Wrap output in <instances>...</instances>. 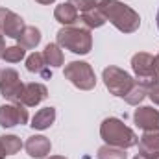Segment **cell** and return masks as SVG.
<instances>
[{
	"label": "cell",
	"mask_w": 159,
	"mask_h": 159,
	"mask_svg": "<svg viewBox=\"0 0 159 159\" xmlns=\"http://www.w3.org/2000/svg\"><path fill=\"white\" fill-rule=\"evenodd\" d=\"M100 135L106 141V144L117 146L122 150H128V148H133L139 144V137L135 135V131L131 128H128L120 119H115V117H109L102 122Z\"/></svg>",
	"instance_id": "6da1fadb"
},
{
	"label": "cell",
	"mask_w": 159,
	"mask_h": 159,
	"mask_svg": "<svg viewBox=\"0 0 159 159\" xmlns=\"http://www.w3.org/2000/svg\"><path fill=\"white\" fill-rule=\"evenodd\" d=\"M104 13H106V19L119 30L122 34H133L135 30H139L141 26V17L139 13L126 6L124 2L119 0H109L107 6L104 7Z\"/></svg>",
	"instance_id": "7a4b0ae2"
},
{
	"label": "cell",
	"mask_w": 159,
	"mask_h": 159,
	"mask_svg": "<svg viewBox=\"0 0 159 159\" xmlns=\"http://www.w3.org/2000/svg\"><path fill=\"white\" fill-rule=\"evenodd\" d=\"M57 44L70 50L72 54L85 56L93 48V35L89 28H80V26H65L57 32Z\"/></svg>",
	"instance_id": "3957f363"
},
{
	"label": "cell",
	"mask_w": 159,
	"mask_h": 159,
	"mask_svg": "<svg viewBox=\"0 0 159 159\" xmlns=\"http://www.w3.org/2000/svg\"><path fill=\"white\" fill-rule=\"evenodd\" d=\"M131 69L135 72V81L146 87L148 91L159 83V74L156 70V61L154 56L146 52H139L131 57Z\"/></svg>",
	"instance_id": "277c9868"
},
{
	"label": "cell",
	"mask_w": 159,
	"mask_h": 159,
	"mask_svg": "<svg viewBox=\"0 0 159 159\" xmlns=\"http://www.w3.org/2000/svg\"><path fill=\"white\" fill-rule=\"evenodd\" d=\"M65 78L69 80L74 87H78L81 91H91L96 85V76L94 70L89 63L85 61H70L65 70H63Z\"/></svg>",
	"instance_id": "5b68a950"
},
{
	"label": "cell",
	"mask_w": 159,
	"mask_h": 159,
	"mask_svg": "<svg viewBox=\"0 0 159 159\" xmlns=\"http://www.w3.org/2000/svg\"><path fill=\"white\" fill-rule=\"evenodd\" d=\"M102 80H104L107 91L111 94H115V96H120V98H124L129 93V89L135 85V80L131 78L126 70L119 69V67H107V69H104Z\"/></svg>",
	"instance_id": "8992f818"
},
{
	"label": "cell",
	"mask_w": 159,
	"mask_h": 159,
	"mask_svg": "<svg viewBox=\"0 0 159 159\" xmlns=\"http://www.w3.org/2000/svg\"><path fill=\"white\" fill-rule=\"evenodd\" d=\"M22 89H24V83L20 81V76H19L17 70H13V69L0 70V94L6 100L17 102Z\"/></svg>",
	"instance_id": "52a82bcc"
},
{
	"label": "cell",
	"mask_w": 159,
	"mask_h": 159,
	"mask_svg": "<svg viewBox=\"0 0 159 159\" xmlns=\"http://www.w3.org/2000/svg\"><path fill=\"white\" fill-rule=\"evenodd\" d=\"M26 122H28V109H26V106L17 104V102L0 106V126L2 128H13V126L26 124Z\"/></svg>",
	"instance_id": "ba28073f"
},
{
	"label": "cell",
	"mask_w": 159,
	"mask_h": 159,
	"mask_svg": "<svg viewBox=\"0 0 159 159\" xmlns=\"http://www.w3.org/2000/svg\"><path fill=\"white\" fill-rule=\"evenodd\" d=\"M46 96H48V89L43 83H26L17 104H22L26 107H35L43 100H46Z\"/></svg>",
	"instance_id": "9c48e42d"
},
{
	"label": "cell",
	"mask_w": 159,
	"mask_h": 159,
	"mask_svg": "<svg viewBox=\"0 0 159 159\" xmlns=\"http://www.w3.org/2000/svg\"><path fill=\"white\" fill-rule=\"evenodd\" d=\"M133 120L135 124L144 129V131H150V129H157L159 128V111L154 107H139L135 109L133 113Z\"/></svg>",
	"instance_id": "30bf717a"
},
{
	"label": "cell",
	"mask_w": 159,
	"mask_h": 159,
	"mask_svg": "<svg viewBox=\"0 0 159 159\" xmlns=\"http://www.w3.org/2000/svg\"><path fill=\"white\" fill-rule=\"evenodd\" d=\"M24 148H26V152H28L30 157L43 159V157H46V156L50 154L52 144H50V141H48L44 135H32V137L26 141Z\"/></svg>",
	"instance_id": "8fae6325"
},
{
	"label": "cell",
	"mask_w": 159,
	"mask_h": 159,
	"mask_svg": "<svg viewBox=\"0 0 159 159\" xmlns=\"http://www.w3.org/2000/svg\"><path fill=\"white\" fill-rule=\"evenodd\" d=\"M139 154L146 159H152L159 154V128L143 133V137L139 139Z\"/></svg>",
	"instance_id": "7c38bea8"
},
{
	"label": "cell",
	"mask_w": 159,
	"mask_h": 159,
	"mask_svg": "<svg viewBox=\"0 0 159 159\" xmlns=\"http://www.w3.org/2000/svg\"><path fill=\"white\" fill-rule=\"evenodd\" d=\"M24 28H26V24H24L22 17L13 13V11H9L6 20H4V26H2L0 34L6 35V37H11V39H19V35L24 32Z\"/></svg>",
	"instance_id": "4fadbf2b"
},
{
	"label": "cell",
	"mask_w": 159,
	"mask_h": 159,
	"mask_svg": "<svg viewBox=\"0 0 159 159\" xmlns=\"http://www.w3.org/2000/svg\"><path fill=\"white\" fill-rule=\"evenodd\" d=\"M54 17H56V20H57L59 24H63V26H72L74 22H78L80 13L70 2H67V4H59V6L56 7Z\"/></svg>",
	"instance_id": "5bb4252c"
},
{
	"label": "cell",
	"mask_w": 159,
	"mask_h": 159,
	"mask_svg": "<svg viewBox=\"0 0 159 159\" xmlns=\"http://www.w3.org/2000/svg\"><path fill=\"white\" fill-rule=\"evenodd\" d=\"M26 69L30 72H35V74H41L44 80L52 78V72L48 70V63L44 59V56L39 54V52H34L26 57Z\"/></svg>",
	"instance_id": "9a60e30c"
},
{
	"label": "cell",
	"mask_w": 159,
	"mask_h": 159,
	"mask_svg": "<svg viewBox=\"0 0 159 159\" xmlns=\"http://www.w3.org/2000/svg\"><path fill=\"white\" fill-rule=\"evenodd\" d=\"M54 120H56V109L54 107H43L39 109L35 115H34V119H32V128L34 129H46V128H50L52 124H54Z\"/></svg>",
	"instance_id": "2e32d148"
},
{
	"label": "cell",
	"mask_w": 159,
	"mask_h": 159,
	"mask_svg": "<svg viewBox=\"0 0 159 159\" xmlns=\"http://www.w3.org/2000/svg\"><path fill=\"white\" fill-rule=\"evenodd\" d=\"M106 13H104V9H89V11H83L81 13V22L85 24V28H89V30H93V28H100V26H104L106 24Z\"/></svg>",
	"instance_id": "e0dca14e"
},
{
	"label": "cell",
	"mask_w": 159,
	"mask_h": 159,
	"mask_svg": "<svg viewBox=\"0 0 159 159\" xmlns=\"http://www.w3.org/2000/svg\"><path fill=\"white\" fill-rule=\"evenodd\" d=\"M17 41H19V44H20L22 48H26V50L35 48V46L41 43V32L35 28V26H26L24 32L19 35Z\"/></svg>",
	"instance_id": "ac0fdd59"
},
{
	"label": "cell",
	"mask_w": 159,
	"mask_h": 159,
	"mask_svg": "<svg viewBox=\"0 0 159 159\" xmlns=\"http://www.w3.org/2000/svg\"><path fill=\"white\" fill-rule=\"evenodd\" d=\"M43 56H44V59H46L48 67H61V65H63V61H65L63 52H61L59 44H56V43H48V44L44 46Z\"/></svg>",
	"instance_id": "d6986e66"
},
{
	"label": "cell",
	"mask_w": 159,
	"mask_h": 159,
	"mask_svg": "<svg viewBox=\"0 0 159 159\" xmlns=\"http://www.w3.org/2000/svg\"><path fill=\"white\" fill-rule=\"evenodd\" d=\"M146 94H148V89L135 81V85L129 89V93L124 96V100H126V104H129V106H139V104L146 98Z\"/></svg>",
	"instance_id": "ffe728a7"
},
{
	"label": "cell",
	"mask_w": 159,
	"mask_h": 159,
	"mask_svg": "<svg viewBox=\"0 0 159 159\" xmlns=\"http://www.w3.org/2000/svg\"><path fill=\"white\" fill-rule=\"evenodd\" d=\"M128 154L122 150V148H117V146H100L98 148V154H96V159H126Z\"/></svg>",
	"instance_id": "44dd1931"
},
{
	"label": "cell",
	"mask_w": 159,
	"mask_h": 159,
	"mask_svg": "<svg viewBox=\"0 0 159 159\" xmlns=\"http://www.w3.org/2000/svg\"><path fill=\"white\" fill-rule=\"evenodd\" d=\"M0 143H2V146H4V150H6L7 156H13V154H17L22 148V141L17 135H2Z\"/></svg>",
	"instance_id": "7402d4cb"
},
{
	"label": "cell",
	"mask_w": 159,
	"mask_h": 159,
	"mask_svg": "<svg viewBox=\"0 0 159 159\" xmlns=\"http://www.w3.org/2000/svg\"><path fill=\"white\" fill-rule=\"evenodd\" d=\"M69 2H70L78 11L83 13V11L98 9V7H100V9H104V7L107 6V2H109V0H69Z\"/></svg>",
	"instance_id": "603a6c76"
},
{
	"label": "cell",
	"mask_w": 159,
	"mask_h": 159,
	"mask_svg": "<svg viewBox=\"0 0 159 159\" xmlns=\"http://www.w3.org/2000/svg\"><path fill=\"white\" fill-rule=\"evenodd\" d=\"M24 56H26V48H22L20 44H15V46H7L6 48L2 59L7 61V63H19L20 59H24Z\"/></svg>",
	"instance_id": "cb8c5ba5"
},
{
	"label": "cell",
	"mask_w": 159,
	"mask_h": 159,
	"mask_svg": "<svg viewBox=\"0 0 159 159\" xmlns=\"http://www.w3.org/2000/svg\"><path fill=\"white\" fill-rule=\"evenodd\" d=\"M148 96H150V100H152L154 104H157L159 106V83L157 85H154V87L148 91Z\"/></svg>",
	"instance_id": "d4e9b609"
},
{
	"label": "cell",
	"mask_w": 159,
	"mask_h": 159,
	"mask_svg": "<svg viewBox=\"0 0 159 159\" xmlns=\"http://www.w3.org/2000/svg\"><path fill=\"white\" fill-rule=\"evenodd\" d=\"M7 13H9V9H6V7H0V32H2V26H4V20H6Z\"/></svg>",
	"instance_id": "484cf974"
},
{
	"label": "cell",
	"mask_w": 159,
	"mask_h": 159,
	"mask_svg": "<svg viewBox=\"0 0 159 159\" xmlns=\"http://www.w3.org/2000/svg\"><path fill=\"white\" fill-rule=\"evenodd\" d=\"M4 52H6V41H4V35L0 34V57L4 56Z\"/></svg>",
	"instance_id": "4316f807"
},
{
	"label": "cell",
	"mask_w": 159,
	"mask_h": 159,
	"mask_svg": "<svg viewBox=\"0 0 159 159\" xmlns=\"http://www.w3.org/2000/svg\"><path fill=\"white\" fill-rule=\"evenodd\" d=\"M6 150H4V146H2V143H0V159H6Z\"/></svg>",
	"instance_id": "83f0119b"
},
{
	"label": "cell",
	"mask_w": 159,
	"mask_h": 159,
	"mask_svg": "<svg viewBox=\"0 0 159 159\" xmlns=\"http://www.w3.org/2000/svg\"><path fill=\"white\" fill-rule=\"evenodd\" d=\"M35 2H39V4H44V6H48V4H52V2H56V0H35Z\"/></svg>",
	"instance_id": "f1b7e54d"
},
{
	"label": "cell",
	"mask_w": 159,
	"mask_h": 159,
	"mask_svg": "<svg viewBox=\"0 0 159 159\" xmlns=\"http://www.w3.org/2000/svg\"><path fill=\"white\" fill-rule=\"evenodd\" d=\"M154 61H156V70H157V74H159V54L154 57Z\"/></svg>",
	"instance_id": "f546056e"
},
{
	"label": "cell",
	"mask_w": 159,
	"mask_h": 159,
	"mask_svg": "<svg viewBox=\"0 0 159 159\" xmlns=\"http://www.w3.org/2000/svg\"><path fill=\"white\" fill-rule=\"evenodd\" d=\"M48 159H67V157H63V156H52V157H48Z\"/></svg>",
	"instance_id": "4dcf8cb0"
},
{
	"label": "cell",
	"mask_w": 159,
	"mask_h": 159,
	"mask_svg": "<svg viewBox=\"0 0 159 159\" xmlns=\"http://www.w3.org/2000/svg\"><path fill=\"white\" fill-rule=\"evenodd\" d=\"M133 159H146V157H144V156H141V154H139V156H135V157H133Z\"/></svg>",
	"instance_id": "1f68e13d"
},
{
	"label": "cell",
	"mask_w": 159,
	"mask_h": 159,
	"mask_svg": "<svg viewBox=\"0 0 159 159\" xmlns=\"http://www.w3.org/2000/svg\"><path fill=\"white\" fill-rule=\"evenodd\" d=\"M152 159H159V154H156V156H154V157H152Z\"/></svg>",
	"instance_id": "d6a6232c"
},
{
	"label": "cell",
	"mask_w": 159,
	"mask_h": 159,
	"mask_svg": "<svg viewBox=\"0 0 159 159\" xmlns=\"http://www.w3.org/2000/svg\"><path fill=\"white\" fill-rule=\"evenodd\" d=\"M157 28H159V11H157Z\"/></svg>",
	"instance_id": "836d02e7"
}]
</instances>
